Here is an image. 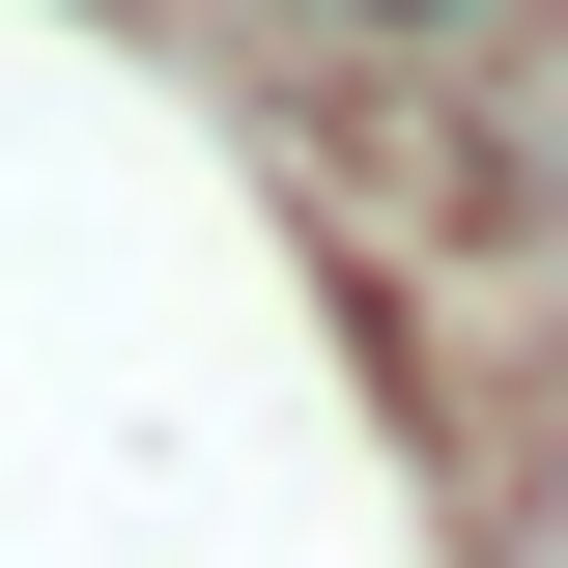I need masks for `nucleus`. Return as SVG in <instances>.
I'll list each match as a JSON object with an SVG mask.
<instances>
[{
    "label": "nucleus",
    "mask_w": 568,
    "mask_h": 568,
    "mask_svg": "<svg viewBox=\"0 0 568 568\" xmlns=\"http://www.w3.org/2000/svg\"><path fill=\"white\" fill-rule=\"evenodd\" d=\"M342 29H455V0H342Z\"/></svg>",
    "instance_id": "obj_1"
}]
</instances>
